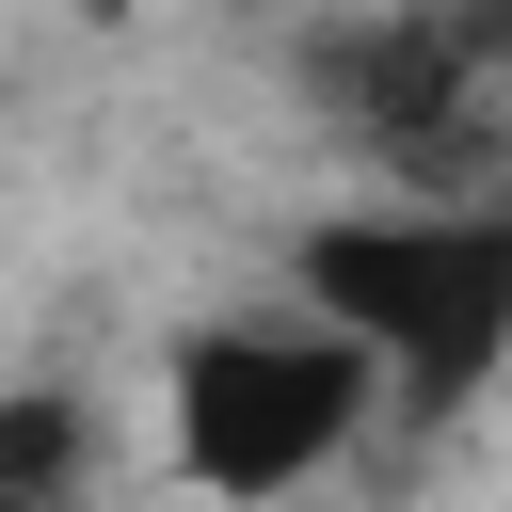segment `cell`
<instances>
[{
	"label": "cell",
	"mask_w": 512,
	"mask_h": 512,
	"mask_svg": "<svg viewBox=\"0 0 512 512\" xmlns=\"http://www.w3.org/2000/svg\"><path fill=\"white\" fill-rule=\"evenodd\" d=\"M304 304L352 320L400 416H464L512 368V192H384L304 224Z\"/></svg>",
	"instance_id": "obj_1"
},
{
	"label": "cell",
	"mask_w": 512,
	"mask_h": 512,
	"mask_svg": "<svg viewBox=\"0 0 512 512\" xmlns=\"http://www.w3.org/2000/svg\"><path fill=\"white\" fill-rule=\"evenodd\" d=\"M368 400H384V352L352 336V320H208V336H176V368H160V416H176V480H208V496H288V480H320L352 432H368Z\"/></svg>",
	"instance_id": "obj_2"
},
{
	"label": "cell",
	"mask_w": 512,
	"mask_h": 512,
	"mask_svg": "<svg viewBox=\"0 0 512 512\" xmlns=\"http://www.w3.org/2000/svg\"><path fill=\"white\" fill-rule=\"evenodd\" d=\"M320 112L400 176V192H480V128H496V64H480V32L448 16V0H400V16H352V32H320Z\"/></svg>",
	"instance_id": "obj_3"
},
{
	"label": "cell",
	"mask_w": 512,
	"mask_h": 512,
	"mask_svg": "<svg viewBox=\"0 0 512 512\" xmlns=\"http://www.w3.org/2000/svg\"><path fill=\"white\" fill-rule=\"evenodd\" d=\"M96 480V400L80 384H0V496H80Z\"/></svg>",
	"instance_id": "obj_4"
},
{
	"label": "cell",
	"mask_w": 512,
	"mask_h": 512,
	"mask_svg": "<svg viewBox=\"0 0 512 512\" xmlns=\"http://www.w3.org/2000/svg\"><path fill=\"white\" fill-rule=\"evenodd\" d=\"M448 16H464V32H480V64L512 80V0H448Z\"/></svg>",
	"instance_id": "obj_5"
}]
</instances>
